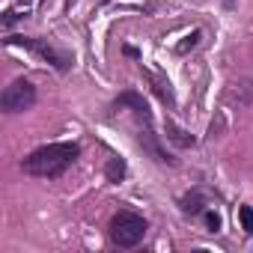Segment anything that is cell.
I'll list each match as a JSON object with an SVG mask.
<instances>
[{
	"mask_svg": "<svg viewBox=\"0 0 253 253\" xmlns=\"http://www.w3.org/2000/svg\"><path fill=\"white\" fill-rule=\"evenodd\" d=\"M200 36H203L200 30H194V33H188V36H185V42H182V45H179L176 51H179V54H185L188 48H197V42H200Z\"/></svg>",
	"mask_w": 253,
	"mask_h": 253,
	"instance_id": "cell-11",
	"label": "cell"
},
{
	"mask_svg": "<svg viewBox=\"0 0 253 253\" xmlns=\"http://www.w3.org/2000/svg\"><path fill=\"white\" fill-rule=\"evenodd\" d=\"M146 75H149V81L155 84V92H158V95H161V98H164L167 104H173L176 98H173V89H170V81H164V78H158V75H152V72H146Z\"/></svg>",
	"mask_w": 253,
	"mask_h": 253,
	"instance_id": "cell-7",
	"label": "cell"
},
{
	"mask_svg": "<svg viewBox=\"0 0 253 253\" xmlns=\"http://www.w3.org/2000/svg\"><path fill=\"white\" fill-rule=\"evenodd\" d=\"M122 51H125V54H128V57H134V60H137V57H140V51H137V48H131V45H125V48H122Z\"/></svg>",
	"mask_w": 253,
	"mask_h": 253,
	"instance_id": "cell-14",
	"label": "cell"
},
{
	"mask_svg": "<svg viewBox=\"0 0 253 253\" xmlns=\"http://www.w3.org/2000/svg\"><path fill=\"white\" fill-rule=\"evenodd\" d=\"M167 137L176 143V146H194V134H188V131H182V128H176L173 122H167Z\"/></svg>",
	"mask_w": 253,
	"mask_h": 253,
	"instance_id": "cell-6",
	"label": "cell"
},
{
	"mask_svg": "<svg viewBox=\"0 0 253 253\" xmlns=\"http://www.w3.org/2000/svg\"><path fill=\"white\" fill-rule=\"evenodd\" d=\"M116 107H131V113L140 119V122H152V113H149V104L143 101V95H137L134 89H128V92H122L119 98H116Z\"/></svg>",
	"mask_w": 253,
	"mask_h": 253,
	"instance_id": "cell-5",
	"label": "cell"
},
{
	"mask_svg": "<svg viewBox=\"0 0 253 253\" xmlns=\"http://www.w3.org/2000/svg\"><path fill=\"white\" fill-rule=\"evenodd\" d=\"M104 173H107V179H110V182H119V179L125 176V164H122L119 158H110V161H107V170H104Z\"/></svg>",
	"mask_w": 253,
	"mask_h": 253,
	"instance_id": "cell-9",
	"label": "cell"
},
{
	"mask_svg": "<svg viewBox=\"0 0 253 253\" xmlns=\"http://www.w3.org/2000/svg\"><path fill=\"white\" fill-rule=\"evenodd\" d=\"M0 104H3L6 113H24V110H30V107L36 104V86H33L30 81L18 78V81H12V84L3 89Z\"/></svg>",
	"mask_w": 253,
	"mask_h": 253,
	"instance_id": "cell-3",
	"label": "cell"
},
{
	"mask_svg": "<svg viewBox=\"0 0 253 253\" xmlns=\"http://www.w3.org/2000/svg\"><path fill=\"white\" fill-rule=\"evenodd\" d=\"M18 18H21V15H18V12H12V9H9V12H6V15H3V27H12V24H15V21H18Z\"/></svg>",
	"mask_w": 253,
	"mask_h": 253,
	"instance_id": "cell-13",
	"label": "cell"
},
{
	"mask_svg": "<svg viewBox=\"0 0 253 253\" xmlns=\"http://www.w3.org/2000/svg\"><path fill=\"white\" fill-rule=\"evenodd\" d=\"M182 211H185V214H200V211H203V200H200V194H188V197L182 200Z\"/></svg>",
	"mask_w": 253,
	"mask_h": 253,
	"instance_id": "cell-8",
	"label": "cell"
},
{
	"mask_svg": "<svg viewBox=\"0 0 253 253\" xmlns=\"http://www.w3.org/2000/svg\"><path fill=\"white\" fill-rule=\"evenodd\" d=\"M78 155H81L78 143H48V146H39L36 152H30L21 161V170L36 179H57L78 161Z\"/></svg>",
	"mask_w": 253,
	"mask_h": 253,
	"instance_id": "cell-1",
	"label": "cell"
},
{
	"mask_svg": "<svg viewBox=\"0 0 253 253\" xmlns=\"http://www.w3.org/2000/svg\"><path fill=\"white\" fill-rule=\"evenodd\" d=\"M146 220L134 211H116L113 220H110V238L116 247H137L143 238H146Z\"/></svg>",
	"mask_w": 253,
	"mask_h": 253,
	"instance_id": "cell-2",
	"label": "cell"
},
{
	"mask_svg": "<svg viewBox=\"0 0 253 253\" xmlns=\"http://www.w3.org/2000/svg\"><path fill=\"white\" fill-rule=\"evenodd\" d=\"M238 217H241L244 232H247V235H253V209H250V206H241V209H238Z\"/></svg>",
	"mask_w": 253,
	"mask_h": 253,
	"instance_id": "cell-10",
	"label": "cell"
},
{
	"mask_svg": "<svg viewBox=\"0 0 253 253\" xmlns=\"http://www.w3.org/2000/svg\"><path fill=\"white\" fill-rule=\"evenodd\" d=\"M206 226H209V232H217V229H220V214L209 209V211H206Z\"/></svg>",
	"mask_w": 253,
	"mask_h": 253,
	"instance_id": "cell-12",
	"label": "cell"
},
{
	"mask_svg": "<svg viewBox=\"0 0 253 253\" xmlns=\"http://www.w3.org/2000/svg\"><path fill=\"white\" fill-rule=\"evenodd\" d=\"M9 45H21V48H30V51H36L42 60H48L57 72H69V66H72V57L66 54V51H57L54 45H48V42H39V39H24V36H9L6 39Z\"/></svg>",
	"mask_w": 253,
	"mask_h": 253,
	"instance_id": "cell-4",
	"label": "cell"
}]
</instances>
